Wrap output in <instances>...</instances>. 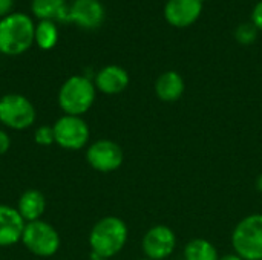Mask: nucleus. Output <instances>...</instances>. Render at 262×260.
<instances>
[{
	"label": "nucleus",
	"instance_id": "12",
	"mask_svg": "<svg viewBox=\"0 0 262 260\" xmlns=\"http://www.w3.org/2000/svg\"><path fill=\"white\" fill-rule=\"evenodd\" d=\"M26 222L17 208L0 204V247H11L21 242Z\"/></svg>",
	"mask_w": 262,
	"mask_h": 260
},
{
	"label": "nucleus",
	"instance_id": "11",
	"mask_svg": "<svg viewBox=\"0 0 262 260\" xmlns=\"http://www.w3.org/2000/svg\"><path fill=\"white\" fill-rule=\"evenodd\" d=\"M201 12V0H167L164 6V18L175 28H187L193 25Z\"/></svg>",
	"mask_w": 262,
	"mask_h": 260
},
{
	"label": "nucleus",
	"instance_id": "14",
	"mask_svg": "<svg viewBox=\"0 0 262 260\" xmlns=\"http://www.w3.org/2000/svg\"><path fill=\"white\" fill-rule=\"evenodd\" d=\"M186 84L183 77L175 70L163 72L155 81V93L164 103H175L184 93Z\"/></svg>",
	"mask_w": 262,
	"mask_h": 260
},
{
	"label": "nucleus",
	"instance_id": "17",
	"mask_svg": "<svg viewBox=\"0 0 262 260\" xmlns=\"http://www.w3.org/2000/svg\"><path fill=\"white\" fill-rule=\"evenodd\" d=\"M183 257L184 260H218L220 254L212 242L206 239H193L186 244Z\"/></svg>",
	"mask_w": 262,
	"mask_h": 260
},
{
	"label": "nucleus",
	"instance_id": "19",
	"mask_svg": "<svg viewBox=\"0 0 262 260\" xmlns=\"http://www.w3.org/2000/svg\"><path fill=\"white\" fill-rule=\"evenodd\" d=\"M258 37V29L253 23H241L235 29V38L241 44H252Z\"/></svg>",
	"mask_w": 262,
	"mask_h": 260
},
{
	"label": "nucleus",
	"instance_id": "8",
	"mask_svg": "<svg viewBox=\"0 0 262 260\" xmlns=\"http://www.w3.org/2000/svg\"><path fill=\"white\" fill-rule=\"evenodd\" d=\"M123 149L111 139H98L92 143L86 150L88 164L100 173H112L123 164Z\"/></svg>",
	"mask_w": 262,
	"mask_h": 260
},
{
	"label": "nucleus",
	"instance_id": "15",
	"mask_svg": "<svg viewBox=\"0 0 262 260\" xmlns=\"http://www.w3.org/2000/svg\"><path fill=\"white\" fill-rule=\"evenodd\" d=\"M15 208L25 222L38 221L46 210V198L38 190H26L20 195Z\"/></svg>",
	"mask_w": 262,
	"mask_h": 260
},
{
	"label": "nucleus",
	"instance_id": "7",
	"mask_svg": "<svg viewBox=\"0 0 262 260\" xmlns=\"http://www.w3.org/2000/svg\"><path fill=\"white\" fill-rule=\"evenodd\" d=\"M52 129L55 144H58L64 150L83 149L91 136V130L81 116L63 115L54 123Z\"/></svg>",
	"mask_w": 262,
	"mask_h": 260
},
{
	"label": "nucleus",
	"instance_id": "27",
	"mask_svg": "<svg viewBox=\"0 0 262 260\" xmlns=\"http://www.w3.org/2000/svg\"><path fill=\"white\" fill-rule=\"evenodd\" d=\"M141 260H150V259H141Z\"/></svg>",
	"mask_w": 262,
	"mask_h": 260
},
{
	"label": "nucleus",
	"instance_id": "23",
	"mask_svg": "<svg viewBox=\"0 0 262 260\" xmlns=\"http://www.w3.org/2000/svg\"><path fill=\"white\" fill-rule=\"evenodd\" d=\"M12 3L14 0H0V17H6L9 15V11L12 8Z\"/></svg>",
	"mask_w": 262,
	"mask_h": 260
},
{
	"label": "nucleus",
	"instance_id": "28",
	"mask_svg": "<svg viewBox=\"0 0 262 260\" xmlns=\"http://www.w3.org/2000/svg\"><path fill=\"white\" fill-rule=\"evenodd\" d=\"M201 2H206V0H201Z\"/></svg>",
	"mask_w": 262,
	"mask_h": 260
},
{
	"label": "nucleus",
	"instance_id": "9",
	"mask_svg": "<svg viewBox=\"0 0 262 260\" xmlns=\"http://www.w3.org/2000/svg\"><path fill=\"white\" fill-rule=\"evenodd\" d=\"M141 247L146 259H167L177 248V234L167 225H155L149 228L143 236Z\"/></svg>",
	"mask_w": 262,
	"mask_h": 260
},
{
	"label": "nucleus",
	"instance_id": "26",
	"mask_svg": "<svg viewBox=\"0 0 262 260\" xmlns=\"http://www.w3.org/2000/svg\"><path fill=\"white\" fill-rule=\"evenodd\" d=\"M91 260H111V259H103V257H98V256H94V254H92V259Z\"/></svg>",
	"mask_w": 262,
	"mask_h": 260
},
{
	"label": "nucleus",
	"instance_id": "4",
	"mask_svg": "<svg viewBox=\"0 0 262 260\" xmlns=\"http://www.w3.org/2000/svg\"><path fill=\"white\" fill-rule=\"evenodd\" d=\"M232 247L243 260H262V215L241 219L232 233Z\"/></svg>",
	"mask_w": 262,
	"mask_h": 260
},
{
	"label": "nucleus",
	"instance_id": "18",
	"mask_svg": "<svg viewBox=\"0 0 262 260\" xmlns=\"http://www.w3.org/2000/svg\"><path fill=\"white\" fill-rule=\"evenodd\" d=\"M34 41L43 51L52 49L58 41V29H57L55 21L40 20L35 26V40Z\"/></svg>",
	"mask_w": 262,
	"mask_h": 260
},
{
	"label": "nucleus",
	"instance_id": "20",
	"mask_svg": "<svg viewBox=\"0 0 262 260\" xmlns=\"http://www.w3.org/2000/svg\"><path fill=\"white\" fill-rule=\"evenodd\" d=\"M34 141H35V144H38L41 147L54 144L55 138H54L52 126H40V127H37V130L34 133Z\"/></svg>",
	"mask_w": 262,
	"mask_h": 260
},
{
	"label": "nucleus",
	"instance_id": "13",
	"mask_svg": "<svg viewBox=\"0 0 262 260\" xmlns=\"http://www.w3.org/2000/svg\"><path fill=\"white\" fill-rule=\"evenodd\" d=\"M94 84L97 90L106 95H117L126 90V87L129 86V74L121 66L109 64L97 72Z\"/></svg>",
	"mask_w": 262,
	"mask_h": 260
},
{
	"label": "nucleus",
	"instance_id": "16",
	"mask_svg": "<svg viewBox=\"0 0 262 260\" xmlns=\"http://www.w3.org/2000/svg\"><path fill=\"white\" fill-rule=\"evenodd\" d=\"M31 9L38 20L69 21V6L66 0H32Z\"/></svg>",
	"mask_w": 262,
	"mask_h": 260
},
{
	"label": "nucleus",
	"instance_id": "2",
	"mask_svg": "<svg viewBox=\"0 0 262 260\" xmlns=\"http://www.w3.org/2000/svg\"><path fill=\"white\" fill-rule=\"evenodd\" d=\"M35 40V25L23 12H11L0 20V54L20 55L26 52Z\"/></svg>",
	"mask_w": 262,
	"mask_h": 260
},
{
	"label": "nucleus",
	"instance_id": "24",
	"mask_svg": "<svg viewBox=\"0 0 262 260\" xmlns=\"http://www.w3.org/2000/svg\"><path fill=\"white\" fill-rule=\"evenodd\" d=\"M218 260H243L238 254L232 253V254H226V256H221Z\"/></svg>",
	"mask_w": 262,
	"mask_h": 260
},
{
	"label": "nucleus",
	"instance_id": "5",
	"mask_svg": "<svg viewBox=\"0 0 262 260\" xmlns=\"http://www.w3.org/2000/svg\"><path fill=\"white\" fill-rule=\"evenodd\" d=\"M21 244L34 256L51 257L60 248V234L51 224L38 219L34 222H26Z\"/></svg>",
	"mask_w": 262,
	"mask_h": 260
},
{
	"label": "nucleus",
	"instance_id": "6",
	"mask_svg": "<svg viewBox=\"0 0 262 260\" xmlns=\"http://www.w3.org/2000/svg\"><path fill=\"white\" fill-rule=\"evenodd\" d=\"M37 120L34 104L20 93H6L0 98V123L12 130L29 129Z\"/></svg>",
	"mask_w": 262,
	"mask_h": 260
},
{
	"label": "nucleus",
	"instance_id": "25",
	"mask_svg": "<svg viewBox=\"0 0 262 260\" xmlns=\"http://www.w3.org/2000/svg\"><path fill=\"white\" fill-rule=\"evenodd\" d=\"M255 185H256V190H258L259 193H262V173L256 178V184H255Z\"/></svg>",
	"mask_w": 262,
	"mask_h": 260
},
{
	"label": "nucleus",
	"instance_id": "22",
	"mask_svg": "<svg viewBox=\"0 0 262 260\" xmlns=\"http://www.w3.org/2000/svg\"><path fill=\"white\" fill-rule=\"evenodd\" d=\"M9 149H11V136L3 129H0V156L5 155Z\"/></svg>",
	"mask_w": 262,
	"mask_h": 260
},
{
	"label": "nucleus",
	"instance_id": "1",
	"mask_svg": "<svg viewBox=\"0 0 262 260\" xmlns=\"http://www.w3.org/2000/svg\"><path fill=\"white\" fill-rule=\"evenodd\" d=\"M129 238L127 225L117 216L100 219L89 233V247L94 256L111 259L117 256L126 245Z\"/></svg>",
	"mask_w": 262,
	"mask_h": 260
},
{
	"label": "nucleus",
	"instance_id": "21",
	"mask_svg": "<svg viewBox=\"0 0 262 260\" xmlns=\"http://www.w3.org/2000/svg\"><path fill=\"white\" fill-rule=\"evenodd\" d=\"M252 23L256 26L258 31H262V0L255 5L252 11Z\"/></svg>",
	"mask_w": 262,
	"mask_h": 260
},
{
	"label": "nucleus",
	"instance_id": "10",
	"mask_svg": "<svg viewBox=\"0 0 262 260\" xmlns=\"http://www.w3.org/2000/svg\"><path fill=\"white\" fill-rule=\"evenodd\" d=\"M106 11L100 0H74L69 6V21L83 29H97L104 21Z\"/></svg>",
	"mask_w": 262,
	"mask_h": 260
},
{
	"label": "nucleus",
	"instance_id": "3",
	"mask_svg": "<svg viewBox=\"0 0 262 260\" xmlns=\"http://www.w3.org/2000/svg\"><path fill=\"white\" fill-rule=\"evenodd\" d=\"M97 87L89 77L74 75L68 78L58 90V106L64 115L81 116L94 104Z\"/></svg>",
	"mask_w": 262,
	"mask_h": 260
}]
</instances>
